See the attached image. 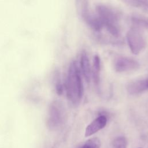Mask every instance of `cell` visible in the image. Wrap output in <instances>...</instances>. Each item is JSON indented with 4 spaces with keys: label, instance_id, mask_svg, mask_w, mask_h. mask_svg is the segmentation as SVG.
Returning a JSON list of instances; mask_svg holds the SVG:
<instances>
[{
    "label": "cell",
    "instance_id": "obj_1",
    "mask_svg": "<svg viewBox=\"0 0 148 148\" xmlns=\"http://www.w3.org/2000/svg\"><path fill=\"white\" fill-rule=\"evenodd\" d=\"M66 95L73 104L80 102L84 93L83 85L77 64L75 61L71 62L66 81Z\"/></svg>",
    "mask_w": 148,
    "mask_h": 148
},
{
    "label": "cell",
    "instance_id": "obj_2",
    "mask_svg": "<svg viewBox=\"0 0 148 148\" xmlns=\"http://www.w3.org/2000/svg\"><path fill=\"white\" fill-rule=\"evenodd\" d=\"M95 10L97 15L108 32L115 38L119 37L120 34V12L114 8L104 4L96 5Z\"/></svg>",
    "mask_w": 148,
    "mask_h": 148
},
{
    "label": "cell",
    "instance_id": "obj_3",
    "mask_svg": "<svg viewBox=\"0 0 148 148\" xmlns=\"http://www.w3.org/2000/svg\"><path fill=\"white\" fill-rule=\"evenodd\" d=\"M79 13L84 23L93 31L98 32L101 30L103 24L97 14L90 9L88 2L87 1H78Z\"/></svg>",
    "mask_w": 148,
    "mask_h": 148
},
{
    "label": "cell",
    "instance_id": "obj_4",
    "mask_svg": "<svg viewBox=\"0 0 148 148\" xmlns=\"http://www.w3.org/2000/svg\"><path fill=\"white\" fill-rule=\"evenodd\" d=\"M127 40L131 51L134 54H138L145 47V36L140 28L135 27L131 28L127 34Z\"/></svg>",
    "mask_w": 148,
    "mask_h": 148
},
{
    "label": "cell",
    "instance_id": "obj_5",
    "mask_svg": "<svg viewBox=\"0 0 148 148\" xmlns=\"http://www.w3.org/2000/svg\"><path fill=\"white\" fill-rule=\"evenodd\" d=\"M139 63L136 60L125 56H118L113 62L114 70L119 73L136 70L139 67Z\"/></svg>",
    "mask_w": 148,
    "mask_h": 148
},
{
    "label": "cell",
    "instance_id": "obj_6",
    "mask_svg": "<svg viewBox=\"0 0 148 148\" xmlns=\"http://www.w3.org/2000/svg\"><path fill=\"white\" fill-rule=\"evenodd\" d=\"M127 90L131 95H136L148 90V76L129 82Z\"/></svg>",
    "mask_w": 148,
    "mask_h": 148
},
{
    "label": "cell",
    "instance_id": "obj_7",
    "mask_svg": "<svg viewBox=\"0 0 148 148\" xmlns=\"http://www.w3.org/2000/svg\"><path fill=\"white\" fill-rule=\"evenodd\" d=\"M107 123V119L105 116L101 115L94 119L86 128L84 136H90L103 128Z\"/></svg>",
    "mask_w": 148,
    "mask_h": 148
},
{
    "label": "cell",
    "instance_id": "obj_8",
    "mask_svg": "<svg viewBox=\"0 0 148 148\" xmlns=\"http://www.w3.org/2000/svg\"><path fill=\"white\" fill-rule=\"evenodd\" d=\"M80 69L83 76L87 83L90 81L91 76V69L88 56L85 51H82L80 59Z\"/></svg>",
    "mask_w": 148,
    "mask_h": 148
},
{
    "label": "cell",
    "instance_id": "obj_9",
    "mask_svg": "<svg viewBox=\"0 0 148 148\" xmlns=\"http://www.w3.org/2000/svg\"><path fill=\"white\" fill-rule=\"evenodd\" d=\"M64 114V110L62 105L59 103L55 104L51 112L50 124L53 127L57 126L61 122Z\"/></svg>",
    "mask_w": 148,
    "mask_h": 148
},
{
    "label": "cell",
    "instance_id": "obj_10",
    "mask_svg": "<svg viewBox=\"0 0 148 148\" xmlns=\"http://www.w3.org/2000/svg\"><path fill=\"white\" fill-rule=\"evenodd\" d=\"M100 69H101V60L99 55L95 54L93 57L92 65L91 68V76L94 83L96 85H98L100 80Z\"/></svg>",
    "mask_w": 148,
    "mask_h": 148
},
{
    "label": "cell",
    "instance_id": "obj_11",
    "mask_svg": "<svg viewBox=\"0 0 148 148\" xmlns=\"http://www.w3.org/2000/svg\"><path fill=\"white\" fill-rule=\"evenodd\" d=\"M131 20L134 25V27L138 28H143L148 29V17L138 14H135L131 16Z\"/></svg>",
    "mask_w": 148,
    "mask_h": 148
},
{
    "label": "cell",
    "instance_id": "obj_12",
    "mask_svg": "<svg viewBox=\"0 0 148 148\" xmlns=\"http://www.w3.org/2000/svg\"><path fill=\"white\" fill-rule=\"evenodd\" d=\"M124 2L133 7L140 8L145 12H148V1L127 0Z\"/></svg>",
    "mask_w": 148,
    "mask_h": 148
},
{
    "label": "cell",
    "instance_id": "obj_13",
    "mask_svg": "<svg viewBox=\"0 0 148 148\" xmlns=\"http://www.w3.org/2000/svg\"><path fill=\"white\" fill-rule=\"evenodd\" d=\"M101 142L98 138H92L87 140L80 148H100Z\"/></svg>",
    "mask_w": 148,
    "mask_h": 148
},
{
    "label": "cell",
    "instance_id": "obj_14",
    "mask_svg": "<svg viewBox=\"0 0 148 148\" xmlns=\"http://www.w3.org/2000/svg\"><path fill=\"white\" fill-rule=\"evenodd\" d=\"M127 139L124 136H119L114 139L112 142L113 148H126Z\"/></svg>",
    "mask_w": 148,
    "mask_h": 148
},
{
    "label": "cell",
    "instance_id": "obj_15",
    "mask_svg": "<svg viewBox=\"0 0 148 148\" xmlns=\"http://www.w3.org/2000/svg\"><path fill=\"white\" fill-rule=\"evenodd\" d=\"M140 148H141V147H140Z\"/></svg>",
    "mask_w": 148,
    "mask_h": 148
}]
</instances>
